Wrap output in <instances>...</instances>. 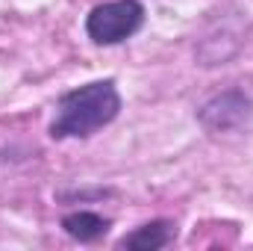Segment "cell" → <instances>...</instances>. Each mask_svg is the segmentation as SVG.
Returning a JSON list of instances; mask_svg holds the SVG:
<instances>
[{
    "mask_svg": "<svg viewBox=\"0 0 253 251\" xmlns=\"http://www.w3.org/2000/svg\"><path fill=\"white\" fill-rule=\"evenodd\" d=\"M144 18L147 12L141 0H106L85 15V36L103 48L121 45L144 27Z\"/></svg>",
    "mask_w": 253,
    "mask_h": 251,
    "instance_id": "obj_2",
    "label": "cell"
},
{
    "mask_svg": "<svg viewBox=\"0 0 253 251\" xmlns=\"http://www.w3.org/2000/svg\"><path fill=\"white\" fill-rule=\"evenodd\" d=\"M109 228H112V219H106L94 210H74V213L62 216V231L77 243H97L109 234Z\"/></svg>",
    "mask_w": 253,
    "mask_h": 251,
    "instance_id": "obj_5",
    "label": "cell"
},
{
    "mask_svg": "<svg viewBox=\"0 0 253 251\" xmlns=\"http://www.w3.org/2000/svg\"><path fill=\"white\" fill-rule=\"evenodd\" d=\"M177 237V225L171 219H153V222H144L138 225L132 234H126L118 240L121 249H135V251H159L165 246H171Z\"/></svg>",
    "mask_w": 253,
    "mask_h": 251,
    "instance_id": "obj_4",
    "label": "cell"
},
{
    "mask_svg": "<svg viewBox=\"0 0 253 251\" xmlns=\"http://www.w3.org/2000/svg\"><path fill=\"white\" fill-rule=\"evenodd\" d=\"M121 92L115 86V80H91L83 83L77 89H68L59 95L53 119H50V139L62 142V139H88L94 133H100L103 127H109L121 116Z\"/></svg>",
    "mask_w": 253,
    "mask_h": 251,
    "instance_id": "obj_1",
    "label": "cell"
},
{
    "mask_svg": "<svg viewBox=\"0 0 253 251\" xmlns=\"http://www.w3.org/2000/svg\"><path fill=\"white\" fill-rule=\"evenodd\" d=\"M251 119L253 101L245 89H224L197 110V122L206 133H236Z\"/></svg>",
    "mask_w": 253,
    "mask_h": 251,
    "instance_id": "obj_3",
    "label": "cell"
}]
</instances>
